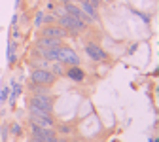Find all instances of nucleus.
Segmentation results:
<instances>
[{
  "instance_id": "8",
  "label": "nucleus",
  "mask_w": 159,
  "mask_h": 142,
  "mask_svg": "<svg viewBox=\"0 0 159 142\" xmlns=\"http://www.w3.org/2000/svg\"><path fill=\"white\" fill-rule=\"evenodd\" d=\"M65 42L59 38H51V36H40L38 42H36V48L40 49H51V48H61Z\"/></svg>"
},
{
  "instance_id": "10",
  "label": "nucleus",
  "mask_w": 159,
  "mask_h": 142,
  "mask_svg": "<svg viewBox=\"0 0 159 142\" xmlns=\"http://www.w3.org/2000/svg\"><path fill=\"white\" fill-rule=\"evenodd\" d=\"M55 131L57 135H63V136H72L74 133V123L72 121H55Z\"/></svg>"
},
{
  "instance_id": "25",
  "label": "nucleus",
  "mask_w": 159,
  "mask_h": 142,
  "mask_svg": "<svg viewBox=\"0 0 159 142\" xmlns=\"http://www.w3.org/2000/svg\"><path fill=\"white\" fill-rule=\"evenodd\" d=\"M15 6H21V0H15Z\"/></svg>"
},
{
  "instance_id": "17",
  "label": "nucleus",
  "mask_w": 159,
  "mask_h": 142,
  "mask_svg": "<svg viewBox=\"0 0 159 142\" xmlns=\"http://www.w3.org/2000/svg\"><path fill=\"white\" fill-rule=\"evenodd\" d=\"M10 97V87H2V93H0V103H6Z\"/></svg>"
},
{
  "instance_id": "14",
  "label": "nucleus",
  "mask_w": 159,
  "mask_h": 142,
  "mask_svg": "<svg viewBox=\"0 0 159 142\" xmlns=\"http://www.w3.org/2000/svg\"><path fill=\"white\" fill-rule=\"evenodd\" d=\"M8 131H10L13 136H21V135H23V129H21V125H19L17 121H13V123L8 125Z\"/></svg>"
},
{
  "instance_id": "12",
  "label": "nucleus",
  "mask_w": 159,
  "mask_h": 142,
  "mask_svg": "<svg viewBox=\"0 0 159 142\" xmlns=\"http://www.w3.org/2000/svg\"><path fill=\"white\" fill-rule=\"evenodd\" d=\"M48 68H49L57 78H61V76L65 78V70H66V66H65L63 63H57V61H55V63H49V66H48Z\"/></svg>"
},
{
  "instance_id": "15",
  "label": "nucleus",
  "mask_w": 159,
  "mask_h": 142,
  "mask_svg": "<svg viewBox=\"0 0 159 142\" xmlns=\"http://www.w3.org/2000/svg\"><path fill=\"white\" fill-rule=\"evenodd\" d=\"M57 23V17L53 13H44V25H55Z\"/></svg>"
},
{
  "instance_id": "7",
  "label": "nucleus",
  "mask_w": 159,
  "mask_h": 142,
  "mask_svg": "<svg viewBox=\"0 0 159 142\" xmlns=\"http://www.w3.org/2000/svg\"><path fill=\"white\" fill-rule=\"evenodd\" d=\"M65 78L70 80V82H74V84H82L85 80V70L82 66H66Z\"/></svg>"
},
{
  "instance_id": "23",
  "label": "nucleus",
  "mask_w": 159,
  "mask_h": 142,
  "mask_svg": "<svg viewBox=\"0 0 159 142\" xmlns=\"http://www.w3.org/2000/svg\"><path fill=\"white\" fill-rule=\"evenodd\" d=\"M57 2H59V4H68L70 0H57Z\"/></svg>"
},
{
  "instance_id": "4",
  "label": "nucleus",
  "mask_w": 159,
  "mask_h": 142,
  "mask_svg": "<svg viewBox=\"0 0 159 142\" xmlns=\"http://www.w3.org/2000/svg\"><path fill=\"white\" fill-rule=\"evenodd\" d=\"M84 49H85L87 57L91 61H95V63H102V61H108L110 59V55L104 51V48L101 44H97V42H85Z\"/></svg>"
},
{
  "instance_id": "20",
  "label": "nucleus",
  "mask_w": 159,
  "mask_h": 142,
  "mask_svg": "<svg viewBox=\"0 0 159 142\" xmlns=\"http://www.w3.org/2000/svg\"><path fill=\"white\" fill-rule=\"evenodd\" d=\"M68 142H85L84 136H74V138H68Z\"/></svg>"
},
{
  "instance_id": "5",
  "label": "nucleus",
  "mask_w": 159,
  "mask_h": 142,
  "mask_svg": "<svg viewBox=\"0 0 159 142\" xmlns=\"http://www.w3.org/2000/svg\"><path fill=\"white\" fill-rule=\"evenodd\" d=\"M29 123H36L40 127H53L55 117L53 114H48V112H29Z\"/></svg>"
},
{
  "instance_id": "1",
  "label": "nucleus",
  "mask_w": 159,
  "mask_h": 142,
  "mask_svg": "<svg viewBox=\"0 0 159 142\" xmlns=\"http://www.w3.org/2000/svg\"><path fill=\"white\" fill-rule=\"evenodd\" d=\"M53 104H55V98L51 95H30L29 100H27L29 112H48V114H53Z\"/></svg>"
},
{
  "instance_id": "13",
  "label": "nucleus",
  "mask_w": 159,
  "mask_h": 142,
  "mask_svg": "<svg viewBox=\"0 0 159 142\" xmlns=\"http://www.w3.org/2000/svg\"><path fill=\"white\" fill-rule=\"evenodd\" d=\"M21 95V85H19L17 82H11V93H10V97H8V103H10V106H13L15 104V98Z\"/></svg>"
},
{
  "instance_id": "11",
  "label": "nucleus",
  "mask_w": 159,
  "mask_h": 142,
  "mask_svg": "<svg viewBox=\"0 0 159 142\" xmlns=\"http://www.w3.org/2000/svg\"><path fill=\"white\" fill-rule=\"evenodd\" d=\"M29 93L30 95H49L51 93V87H48V85H38V84L29 82Z\"/></svg>"
},
{
  "instance_id": "2",
  "label": "nucleus",
  "mask_w": 159,
  "mask_h": 142,
  "mask_svg": "<svg viewBox=\"0 0 159 142\" xmlns=\"http://www.w3.org/2000/svg\"><path fill=\"white\" fill-rule=\"evenodd\" d=\"M29 82L38 84V85H48V87H51V85L57 82V76H55L49 68H32Z\"/></svg>"
},
{
  "instance_id": "9",
  "label": "nucleus",
  "mask_w": 159,
  "mask_h": 142,
  "mask_svg": "<svg viewBox=\"0 0 159 142\" xmlns=\"http://www.w3.org/2000/svg\"><path fill=\"white\" fill-rule=\"evenodd\" d=\"M78 6H80V10H82V11L91 19V21H93V23H98V21H101V17H98V8L91 6L87 0H80Z\"/></svg>"
},
{
  "instance_id": "19",
  "label": "nucleus",
  "mask_w": 159,
  "mask_h": 142,
  "mask_svg": "<svg viewBox=\"0 0 159 142\" xmlns=\"http://www.w3.org/2000/svg\"><path fill=\"white\" fill-rule=\"evenodd\" d=\"M68 138H70V136H63V135H57L55 142H68Z\"/></svg>"
},
{
  "instance_id": "6",
  "label": "nucleus",
  "mask_w": 159,
  "mask_h": 142,
  "mask_svg": "<svg viewBox=\"0 0 159 142\" xmlns=\"http://www.w3.org/2000/svg\"><path fill=\"white\" fill-rule=\"evenodd\" d=\"M40 36H51V38H59V40H65L70 38V34L63 29V27H59L57 23L55 25H42L40 27Z\"/></svg>"
},
{
  "instance_id": "18",
  "label": "nucleus",
  "mask_w": 159,
  "mask_h": 142,
  "mask_svg": "<svg viewBox=\"0 0 159 142\" xmlns=\"http://www.w3.org/2000/svg\"><path fill=\"white\" fill-rule=\"evenodd\" d=\"M0 133H2V142H6V140H8V135H10V131H8V125H4L2 129H0Z\"/></svg>"
},
{
  "instance_id": "16",
  "label": "nucleus",
  "mask_w": 159,
  "mask_h": 142,
  "mask_svg": "<svg viewBox=\"0 0 159 142\" xmlns=\"http://www.w3.org/2000/svg\"><path fill=\"white\" fill-rule=\"evenodd\" d=\"M34 25H36L38 29L44 25V11H42V10H40V11H36V19H34Z\"/></svg>"
},
{
  "instance_id": "24",
  "label": "nucleus",
  "mask_w": 159,
  "mask_h": 142,
  "mask_svg": "<svg viewBox=\"0 0 159 142\" xmlns=\"http://www.w3.org/2000/svg\"><path fill=\"white\" fill-rule=\"evenodd\" d=\"M101 4H112V0H101Z\"/></svg>"
},
{
  "instance_id": "21",
  "label": "nucleus",
  "mask_w": 159,
  "mask_h": 142,
  "mask_svg": "<svg viewBox=\"0 0 159 142\" xmlns=\"http://www.w3.org/2000/svg\"><path fill=\"white\" fill-rule=\"evenodd\" d=\"M87 2H89L91 6H95V8H98V6H101V0H87Z\"/></svg>"
},
{
  "instance_id": "3",
  "label": "nucleus",
  "mask_w": 159,
  "mask_h": 142,
  "mask_svg": "<svg viewBox=\"0 0 159 142\" xmlns=\"http://www.w3.org/2000/svg\"><path fill=\"white\" fill-rule=\"evenodd\" d=\"M57 63H63L65 66H80L82 61H80V55L76 53L74 48L63 44L61 48H59V61Z\"/></svg>"
},
{
  "instance_id": "22",
  "label": "nucleus",
  "mask_w": 159,
  "mask_h": 142,
  "mask_svg": "<svg viewBox=\"0 0 159 142\" xmlns=\"http://www.w3.org/2000/svg\"><path fill=\"white\" fill-rule=\"evenodd\" d=\"M27 142H44V140H40V138H36V136H32V135H30Z\"/></svg>"
}]
</instances>
